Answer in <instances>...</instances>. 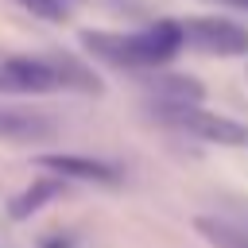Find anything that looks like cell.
<instances>
[{"instance_id": "6da1fadb", "label": "cell", "mask_w": 248, "mask_h": 248, "mask_svg": "<svg viewBox=\"0 0 248 248\" xmlns=\"http://www.w3.org/2000/svg\"><path fill=\"white\" fill-rule=\"evenodd\" d=\"M81 46L120 70H159L163 62H170L186 39H182V19H155L143 31H81Z\"/></svg>"}, {"instance_id": "7a4b0ae2", "label": "cell", "mask_w": 248, "mask_h": 248, "mask_svg": "<svg viewBox=\"0 0 248 248\" xmlns=\"http://www.w3.org/2000/svg\"><path fill=\"white\" fill-rule=\"evenodd\" d=\"M159 120H167L170 128L194 136V140H205V143H225V147H248V124L240 120H229V116H217V112H205L202 105H182V108H155Z\"/></svg>"}, {"instance_id": "3957f363", "label": "cell", "mask_w": 248, "mask_h": 248, "mask_svg": "<svg viewBox=\"0 0 248 248\" xmlns=\"http://www.w3.org/2000/svg\"><path fill=\"white\" fill-rule=\"evenodd\" d=\"M62 81V54H12L0 62V93H54Z\"/></svg>"}, {"instance_id": "277c9868", "label": "cell", "mask_w": 248, "mask_h": 248, "mask_svg": "<svg viewBox=\"0 0 248 248\" xmlns=\"http://www.w3.org/2000/svg\"><path fill=\"white\" fill-rule=\"evenodd\" d=\"M182 39H186V46H194L202 54H221V58L248 54V27H240L232 19H221V16L182 19Z\"/></svg>"}, {"instance_id": "5b68a950", "label": "cell", "mask_w": 248, "mask_h": 248, "mask_svg": "<svg viewBox=\"0 0 248 248\" xmlns=\"http://www.w3.org/2000/svg\"><path fill=\"white\" fill-rule=\"evenodd\" d=\"M54 136H58L54 116L35 112V108H19V105H0V140L4 143H43Z\"/></svg>"}, {"instance_id": "8992f818", "label": "cell", "mask_w": 248, "mask_h": 248, "mask_svg": "<svg viewBox=\"0 0 248 248\" xmlns=\"http://www.w3.org/2000/svg\"><path fill=\"white\" fill-rule=\"evenodd\" d=\"M39 167L54 170L58 178H81V182H105V186L120 182V167L89 155H39Z\"/></svg>"}, {"instance_id": "52a82bcc", "label": "cell", "mask_w": 248, "mask_h": 248, "mask_svg": "<svg viewBox=\"0 0 248 248\" xmlns=\"http://www.w3.org/2000/svg\"><path fill=\"white\" fill-rule=\"evenodd\" d=\"M151 93H155V108H182V105H202L205 85L186 74H159L151 78Z\"/></svg>"}, {"instance_id": "ba28073f", "label": "cell", "mask_w": 248, "mask_h": 248, "mask_svg": "<svg viewBox=\"0 0 248 248\" xmlns=\"http://www.w3.org/2000/svg\"><path fill=\"white\" fill-rule=\"evenodd\" d=\"M54 198H62V178H39V182H31L23 194H16L12 202H8V217L12 221H27L31 213H39L46 202H54Z\"/></svg>"}, {"instance_id": "9c48e42d", "label": "cell", "mask_w": 248, "mask_h": 248, "mask_svg": "<svg viewBox=\"0 0 248 248\" xmlns=\"http://www.w3.org/2000/svg\"><path fill=\"white\" fill-rule=\"evenodd\" d=\"M198 229L205 240H213L217 248H248V229H232L225 221H209V217H198Z\"/></svg>"}, {"instance_id": "30bf717a", "label": "cell", "mask_w": 248, "mask_h": 248, "mask_svg": "<svg viewBox=\"0 0 248 248\" xmlns=\"http://www.w3.org/2000/svg\"><path fill=\"white\" fill-rule=\"evenodd\" d=\"M16 4L27 8L31 16L46 19V23H62V19L70 16V4H66V0H16Z\"/></svg>"}, {"instance_id": "8fae6325", "label": "cell", "mask_w": 248, "mask_h": 248, "mask_svg": "<svg viewBox=\"0 0 248 248\" xmlns=\"http://www.w3.org/2000/svg\"><path fill=\"white\" fill-rule=\"evenodd\" d=\"M217 4H229V8H244L248 12V0H217Z\"/></svg>"}, {"instance_id": "7c38bea8", "label": "cell", "mask_w": 248, "mask_h": 248, "mask_svg": "<svg viewBox=\"0 0 248 248\" xmlns=\"http://www.w3.org/2000/svg\"><path fill=\"white\" fill-rule=\"evenodd\" d=\"M66 4H70V8H74V4H78V0H66Z\"/></svg>"}]
</instances>
